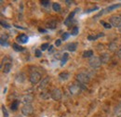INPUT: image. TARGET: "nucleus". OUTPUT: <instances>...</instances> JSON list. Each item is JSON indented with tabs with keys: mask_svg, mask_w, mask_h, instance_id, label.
Wrapping results in <instances>:
<instances>
[{
	"mask_svg": "<svg viewBox=\"0 0 121 117\" xmlns=\"http://www.w3.org/2000/svg\"><path fill=\"white\" fill-rule=\"evenodd\" d=\"M76 80H77L80 84H82V85H87V84L90 83L91 78H90V76H89L87 73H80L76 75Z\"/></svg>",
	"mask_w": 121,
	"mask_h": 117,
	"instance_id": "f257e3e1",
	"label": "nucleus"
},
{
	"mask_svg": "<svg viewBox=\"0 0 121 117\" xmlns=\"http://www.w3.org/2000/svg\"><path fill=\"white\" fill-rule=\"evenodd\" d=\"M34 113V107L31 104H24L22 108V114L24 116H30Z\"/></svg>",
	"mask_w": 121,
	"mask_h": 117,
	"instance_id": "f03ea898",
	"label": "nucleus"
},
{
	"mask_svg": "<svg viewBox=\"0 0 121 117\" xmlns=\"http://www.w3.org/2000/svg\"><path fill=\"white\" fill-rule=\"evenodd\" d=\"M89 64H90V66H91L92 69H97V68H99L102 65V61H101V59H100L99 57L93 56V57H91L90 58Z\"/></svg>",
	"mask_w": 121,
	"mask_h": 117,
	"instance_id": "7ed1b4c3",
	"label": "nucleus"
},
{
	"mask_svg": "<svg viewBox=\"0 0 121 117\" xmlns=\"http://www.w3.org/2000/svg\"><path fill=\"white\" fill-rule=\"evenodd\" d=\"M50 93H51V99L53 100L59 101V100H61V98H62V93H61L60 88H54Z\"/></svg>",
	"mask_w": 121,
	"mask_h": 117,
	"instance_id": "20e7f679",
	"label": "nucleus"
},
{
	"mask_svg": "<svg viewBox=\"0 0 121 117\" xmlns=\"http://www.w3.org/2000/svg\"><path fill=\"white\" fill-rule=\"evenodd\" d=\"M111 25L116 28H121V18L119 16H112L110 18Z\"/></svg>",
	"mask_w": 121,
	"mask_h": 117,
	"instance_id": "39448f33",
	"label": "nucleus"
},
{
	"mask_svg": "<svg viewBox=\"0 0 121 117\" xmlns=\"http://www.w3.org/2000/svg\"><path fill=\"white\" fill-rule=\"evenodd\" d=\"M29 80H30V82L32 84L35 85L41 80V74L39 73H37V72H33L30 74V76H29Z\"/></svg>",
	"mask_w": 121,
	"mask_h": 117,
	"instance_id": "423d86ee",
	"label": "nucleus"
},
{
	"mask_svg": "<svg viewBox=\"0 0 121 117\" xmlns=\"http://www.w3.org/2000/svg\"><path fill=\"white\" fill-rule=\"evenodd\" d=\"M68 89H69V92H70L72 95H76V94L80 93V91H81L80 86H79V85H76V84H71V85L69 86Z\"/></svg>",
	"mask_w": 121,
	"mask_h": 117,
	"instance_id": "0eeeda50",
	"label": "nucleus"
},
{
	"mask_svg": "<svg viewBox=\"0 0 121 117\" xmlns=\"http://www.w3.org/2000/svg\"><path fill=\"white\" fill-rule=\"evenodd\" d=\"M1 68H2V72L4 73H9L12 69V63L10 61H8L5 64L1 65Z\"/></svg>",
	"mask_w": 121,
	"mask_h": 117,
	"instance_id": "6e6552de",
	"label": "nucleus"
},
{
	"mask_svg": "<svg viewBox=\"0 0 121 117\" xmlns=\"http://www.w3.org/2000/svg\"><path fill=\"white\" fill-rule=\"evenodd\" d=\"M34 99L35 98H34V96L32 94H26V95H24L22 97V102L24 103V104H31L34 101Z\"/></svg>",
	"mask_w": 121,
	"mask_h": 117,
	"instance_id": "1a4fd4ad",
	"label": "nucleus"
},
{
	"mask_svg": "<svg viewBox=\"0 0 121 117\" xmlns=\"http://www.w3.org/2000/svg\"><path fill=\"white\" fill-rule=\"evenodd\" d=\"M58 25V21L56 20H50L48 21H47L46 23V27L48 29H55Z\"/></svg>",
	"mask_w": 121,
	"mask_h": 117,
	"instance_id": "9d476101",
	"label": "nucleus"
},
{
	"mask_svg": "<svg viewBox=\"0 0 121 117\" xmlns=\"http://www.w3.org/2000/svg\"><path fill=\"white\" fill-rule=\"evenodd\" d=\"M78 9L76 8V9H75L73 12H71L70 14L68 15V17L66 18V20L64 21V24L65 25H70V23H71V21H73V19H74V16H75V14L76 13V11H77Z\"/></svg>",
	"mask_w": 121,
	"mask_h": 117,
	"instance_id": "9b49d317",
	"label": "nucleus"
},
{
	"mask_svg": "<svg viewBox=\"0 0 121 117\" xmlns=\"http://www.w3.org/2000/svg\"><path fill=\"white\" fill-rule=\"evenodd\" d=\"M49 81H50V78L49 77H46L44 78L42 81H41V83H40V86H39V89L41 90H43V89H45L48 86V84H49Z\"/></svg>",
	"mask_w": 121,
	"mask_h": 117,
	"instance_id": "f8f14e48",
	"label": "nucleus"
},
{
	"mask_svg": "<svg viewBox=\"0 0 121 117\" xmlns=\"http://www.w3.org/2000/svg\"><path fill=\"white\" fill-rule=\"evenodd\" d=\"M100 59H101V61H102V63L106 64V63H108L109 60H110V55H109L108 53H103V54L100 56Z\"/></svg>",
	"mask_w": 121,
	"mask_h": 117,
	"instance_id": "ddd939ff",
	"label": "nucleus"
},
{
	"mask_svg": "<svg viewBox=\"0 0 121 117\" xmlns=\"http://www.w3.org/2000/svg\"><path fill=\"white\" fill-rule=\"evenodd\" d=\"M28 36L26 35V34H20L18 37H17V41L19 42V43H22V44H24V43H27L28 42Z\"/></svg>",
	"mask_w": 121,
	"mask_h": 117,
	"instance_id": "4468645a",
	"label": "nucleus"
},
{
	"mask_svg": "<svg viewBox=\"0 0 121 117\" xmlns=\"http://www.w3.org/2000/svg\"><path fill=\"white\" fill-rule=\"evenodd\" d=\"M76 48H77V44L76 43H69L65 46V49L71 51V52H74L76 51Z\"/></svg>",
	"mask_w": 121,
	"mask_h": 117,
	"instance_id": "2eb2a0df",
	"label": "nucleus"
},
{
	"mask_svg": "<svg viewBox=\"0 0 121 117\" xmlns=\"http://www.w3.org/2000/svg\"><path fill=\"white\" fill-rule=\"evenodd\" d=\"M15 79L18 83H22L25 81V75L22 73H20L15 76Z\"/></svg>",
	"mask_w": 121,
	"mask_h": 117,
	"instance_id": "dca6fc26",
	"label": "nucleus"
},
{
	"mask_svg": "<svg viewBox=\"0 0 121 117\" xmlns=\"http://www.w3.org/2000/svg\"><path fill=\"white\" fill-rule=\"evenodd\" d=\"M109 50L110 51H112V52H115V51H117V48H118V46L117 44V42H115V41H112L110 44H109Z\"/></svg>",
	"mask_w": 121,
	"mask_h": 117,
	"instance_id": "f3484780",
	"label": "nucleus"
},
{
	"mask_svg": "<svg viewBox=\"0 0 121 117\" xmlns=\"http://www.w3.org/2000/svg\"><path fill=\"white\" fill-rule=\"evenodd\" d=\"M69 76H70L69 73H66V72H62V73H60V74H59V78H60L61 81H66V80H68Z\"/></svg>",
	"mask_w": 121,
	"mask_h": 117,
	"instance_id": "a211bd4d",
	"label": "nucleus"
},
{
	"mask_svg": "<svg viewBox=\"0 0 121 117\" xmlns=\"http://www.w3.org/2000/svg\"><path fill=\"white\" fill-rule=\"evenodd\" d=\"M68 58H69V54H68V53H64V54L62 55L61 59H60V66H63V65L67 62Z\"/></svg>",
	"mask_w": 121,
	"mask_h": 117,
	"instance_id": "6ab92c4d",
	"label": "nucleus"
},
{
	"mask_svg": "<svg viewBox=\"0 0 121 117\" xmlns=\"http://www.w3.org/2000/svg\"><path fill=\"white\" fill-rule=\"evenodd\" d=\"M19 105H20V100H14L13 102L11 103V106H10L11 111H13V112L17 111L18 108H19Z\"/></svg>",
	"mask_w": 121,
	"mask_h": 117,
	"instance_id": "aec40b11",
	"label": "nucleus"
},
{
	"mask_svg": "<svg viewBox=\"0 0 121 117\" xmlns=\"http://www.w3.org/2000/svg\"><path fill=\"white\" fill-rule=\"evenodd\" d=\"M104 33H100L99 34H97V35H89V37H88V39L90 40V41H94V40H96V39H98V38H100V37H102V36H104Z\"/></svg>",
	"mask_w": 121,
	"mask_h": 117,
	"instance_id": "412c9836",
	"label": "nucleus"
},
{
	"mask_svg": "<svg viewBox=\"0 0 121 117\" xmlns=\"http://www.w3.org/2000/svg\"><path fill=\"white\" fill-rule=\"evenodd\" d=\"M40 98H42L43 100H48L49 98H51V93H48V92H47V91L41 92Z\"/></svg>",
	"mask_w": 121,
	"mask_h": 117,
	"instance_id": "4be33fe9",
	"label": "nucleus"
},
{
	"mask_svg": "<svg viewBox=\"0 0 121 117\" xmlns=\"http://www.w3.org/2000/svg\"><path fill=\"white\" fill-rule=\"evenodd\" d=\"M120 7H121V3H118V4H115V5H112V6L108 7V8H106V11L108 12V11H111V10L117 9V8H120Z\"/></svg>",
	"mask_w": 121,
	"mask_h": 117,
	"instance_id": "5701e85b",
	"label": "nucleus"
},
{
	"mask_svg": "<svg viewBox=\"0 0 121 117\" xmlns=\"http://www.w3.org/2000/svg\"><path fill=\"white\" fill-rule=\"evenodd\" d=\"M83 58H91V57H93V51L92 50H87V51H84L83 52Z\"/></svg>",
	"mask_w": 121,
	"mask_h": 117,
	"instance_id": "b1692460",
	"label": "nucleus"
},
{
	"mask_svg": "<svg viewBox=\"0 0 121 117\" xmlns=\"http://www.w3.org/2000/svg\"><path fill=\"white\" fill-rule=\"evenodd\" d=\"M52 9H53L54 11H56V12H59L60 9H61L60 5L59 3H53V4H52Z\"/></svg>",
	"mask_w": 121,
	"mask_h": 117,
	"instance_id": "393cba45",
	"label": "nucleus"
},
{
	"mask_svg": "<svg viewBox=\"0 0 121 117\" xmlns=\"http://www.w3.org/2000/svg\"><path fill=\"white\" fill-rule=\"evenodd\" d=\"M12 47H13V49L15 51H23L24 50V48L22 46H21L20 45H18L17 43H14V44L12 45Z\"/></svg>",
	"mask_w": 121,
	"mask_h": 117,
	"instance_id": "a878e982",
	"label": "nucleus"
},
{
	"mask_svg": "<svg viewBox=\"0 0 121 117\" xmlns=\"http://www.w3.org/2000/svg\"><path fill=\"white\" fill-rule=\"evenodd\" d=\"M115 113H116V116L117 117H121V105L117 106V107H116Z\"/></svg>",
	"mask_w": 121,
	"mask_h": 117,
	"instance_id": "bb28decb",
	"label": "nucleus"
},
{
	"mask_svg": "<svg viewBox=\"0 0 121 117\" xmlns=\"http://www.w3.org/2000/svg\"><path fill=\"white\" fill-rule=\"evenodd\" d=\"M2 112H3L4 117H9V113H8V111H7V109L4 105H2Z\"/></svg>",
	"mask_w": 121,
	"mask_h": 117,
	"instance_id": "cd10ccee",
	"label": "nucleus"
},
{
	"mask_svg": "<svg viewBox=\"0 0 121 117\" xmlns=\"http://www.w3.org/2000/svg\"><path fill=\"white\" fill-rule=\"evenodd\" d=\"M101 23L104 25V27L106 28V29H111V27H112V25H111V23H108V22H104V21H101Z\"/></svg>",
	"mask_w": 121,
	"mask_h": 117,
	"instance_id": "c85d7f7f",
	"label": "nucleus"
},
{
	"mask_svg": "<svg viewBox=\"0 0 121 117\" xmlns=\"http://www.w3.org/2000/svg\"><path fill=\"white\" fill-rule=\"evenodd\" d=\"M78 31H79V29H78V27L77 26H76V27H74L73 29H72V35H76L77 33H78Z\"/></svg>",
	"mask_w": 121,
	"mask_h": 117,
	"instance_id": "c756f323",
	"label": "nucleus"
},
{
	"mask_svg": "<svg viewBox=\"0 0 121 117\" xmlns=\"http://www.w3.org/2000/svg\"><path fill=\"white\" fill-rule=\"evenodd\" d=\"M69 36H70V33H64L61 35V39H62V40H67V39L69 38Z\"/></svg>",
	"mask_w": 121,
	"mask_h": 117,
	"instance_id": "7c9ffc66",
	"label": "nucleus"
},
{
	"mask_svg": "<svg viewBox=\"0 0 121 117\" xmlns=\"http://www.w3.org/2000/svg\"><path fill=\"white\" fill-rule=\"evenodd\" d=\"M9 38V35L8 34H5V33H2L1 34V41H7Z\"/></svg>",
	"mask_w": 121,
	"mask_h": 117,
	"instance_id": "2f4dec72",
	"label": "nucleus"
},
{
	"mask_svg": "<svg viewBox=\"0 0 121 117\" xmlns=\"http://www.w3.org/2000/svg\"><path fill=\"white\" fill-rule=\"evenodd\" d=\"M48 46H49V45L48 44V43H45V44H42V45H41V50H42V51H44V50H46V49H48Z\"/></svg>",
	"mask_w": 121,
	"mask_h": 117,
	"instance_id": "473e14b6",
	"label": "nucleus"
},
{
	"mask_svg": "<svg viewBox=\"0 0 121 117\" xmlns=\"http://www.w3.org/2000/svg\"><path fill=\"white\" fill-rule=\"evenodd\" d=\"M35 57H36V58H39V57L42 56V53H41V51H40L39 49H36V50L35 51Z\"/></svg>",
	"mask_w": 121,
	"mask_h": 117,
	"instance_id": "72a5a7b5",
	"label": "nucleus"
},
{
	"mask_svg": "<svg viewBox=\"0 0 121 117\" xmlns=\"http://www.w3.org/2000/svg\"><path fill=\"white\" fill-rule=\"evenodd\" d=\"M40 3H41V5H42V6H44V7H47V6L49 4V1H48V0H42Z\"/></svg>",
	"mask_w": 121,
	"mask_h": 117,
	"instance_id": "f704fd0d",
	"label": "nucleus"
},
{
	"mask_svg": "<svg viewBox=\"0 0 121 117\" xmlns=\"http://www.w3.org/2000/svg\"><path fill=\"white\" fill-rule=\"evenodd\" d=\"M98 8H99L98 7H95V8H90V9H87V10H86V13H90V12H92V11H94V10H97Z\"/></svg>",
	"mask_w": 121,
	"mask_h": 117,
	"instance_id": "c9c22d12",
	"label": "nucleus"
},
{
	"mask_svg": "<svg viewBox=\"0 0 121 117\" xmlns=\"http://www.w3.org/2000/svg\"><path fill=\"white\" fill-rule=\"evenodd\" d=\"M1 25H2L3 27H5V28H9V25L7 22H4L3 21H1Z\"/></svg>",
	"mask_w": 121,
	"mask_h": 117,
	"instance_id": "e433bc0d",
	"label": "nucleus"
},
{
	"mask_svg": "<svg viewBox=\"0 0 121 117\" xmlns=\"http://www.w3.org/2000/svg\"><path fill=\"white\" fill-rule=\"evenodd\" d=\"M54 58H57V59H61V58H62V56H60V53H56L55 54V56H54Z\"/></svg>",
	"mask_w": 121,
	"mask_h": 117,
	"instance_id": "4c0bfd02",
	"label": "nucleus"
},
{
	"mask_svg": "<svg viewBox=\"0 0 121 117\" xmlns=\"http://www.w3.org/2000/svg\"><path fill=\"white\" fill-rule=\"evenodd\" d=\"M60 44H61V40H60V39H57V40L55 41V45H56L57 46H60Z\"/></svg>",
	"mask_w": 121,
	"mask_h": 117,
	"instance_id": "58836bf2",
	"label": "nucleus"
},
{
	"mask_svg": "<svg viewBox=\"0 0 121 117\" xmlns=\"http://www.w3.org/2000/svg\"><path fill=\"white\" fill-rule=\"evenodd\" d=\"M1 46H9V44L7 43V41H1Z\"/></svg>",
	"mask_w": 121,
	"mask_h": 117,
	"instance_id": "ea45409f",
	"label": "nucleus"
},
{
	"mask_svg": "<svg viewBox=\"0 0 121 117\" xmlns=\"http://www.w3.org/2000/svg\"><path fill=\"white\" fill-rule=\"evenodd\" d=\"M117 57H118V58L121 59V48H119V49L117 50Z\"/></svg>",
	"mask_w": 121,
	"mask_h": 117,
	"instance_id": "a19ab883",
	"label": "nucleus"
},
{
	"mask_svg": "<svg viewBox=\"0 0 121 117\" xmlns=\"http://www.w3.org/2000/svg\"><path fill=\"white\" fill-rule=\"evenodd\" d=\"M65 3H67L68 5H70V4L72 3V1H68V0H66V1H65Z\"/></svg>",
	"mask_w": 121,
	"mask_h": 117,
	"instance_id": "79ce46f5",
	"label": "nucleus"
},
{
	"mask_svg": "<svg viewBox=\"0 0 121 117\" xmlns=\"http://www.w3.org/2000/svg\"><path fill=\"white\" fill-rule=\"evenodd\" d=\"M38 30H39V32H43V33H45V32H46V30L41 29V28H39V29H38Z\"/></svg>",
	"mask_w": 121,
	"mask_h": 117,
	"instance_id": "37998d69",
	"label": "nucleus"
},
{
	"mask_svg": "<svg viewBox=\"0 0 121 117\" xmlns=\"http://www.w3.org/2000/svg\"><path fill=\"white\" fill-rule=\"evenodd\" d=\"M15 117H22V115H16Z\"/></svg>",
	"mask_w": 121,
	"mask_h": 117,
	"instance_id": "c03bdc74",
	"label": "nucleus"
}]
</instances>
